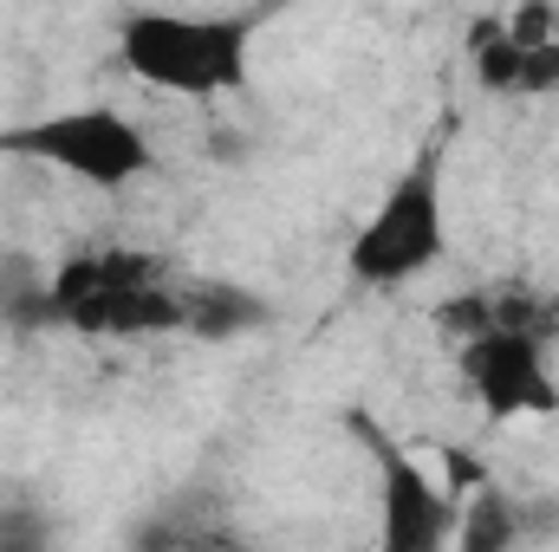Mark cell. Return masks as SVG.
Here are the masks:
<instances>
[{"label": "cell", "mask_w": 559, "mask_h": 552, "mask_svg": "<svg viewBox=\"0 0 559 552\" xmlns=\"http://www.w3.org/2000/svg\"><path fill=\"white\" fill-rule=\"evenodd\" d=\"M118 59L150 92L176 98H228L254 72V26L241 13H176L138 7L118 26Z\"/></svg>", "instance_id": "obj_1"}, {"label": "cell", "mask_w": 559, "mask_h": 552, "mask_svg": "<svg viewBox=\"0 0 559 552\" xmlns=\"http://www.w3.org/2000/svg\"><path fill=\"white\" fill-rule=\"evenodd\" d=\"M46 312L92 338H163L189 332V292L138 248H98L66 261L46 286Z\"/></svg>", "instance_id": "obj_2"}, {"label": "cell", "mask_w": 559, "mask_h": 552, "mask_svg": "<svg viewBox=\"0 0 559 552\" xmlns=\"http://www.w3.org/2000/svg\"><path fill=\"white\" fill-rule=\"evenodd\" d=\"M442 254H449V202H442V163L429 149L358 221V235L345 241V274L365 292H391L423 279Z\"/></svg>", "instance_id": "obj_3"}, {"label": "cell", "mask_w": 559, "mask_h": 552, "mask_svg": "<svg viewBox=\"0 0 559 552\" xmlns=\"http://www.w3.org/2000/svg\"><path fill=\"white\" fill-rule=\"evenodd\" d=\"M0 156L39 163L52 176L92 182V189H131L156 169V149L143 137V124L118 105H66L46 118L0 124Z\"/></svg>", "instance_id": "obj_4"}, {"label": "cell", "mask_w": 559, "mask_h": 552, "mask_svg": "<svg viewBox=\"0 0 559 552\" xmlns=\"http://www.w3.org/2000/svg\"><path fill=\"white\" fill-rule=\"evenodd\" d=\"M358 435H365V448H371V461H378V527H384V547L391 552L455 547V507H462V501L423 468L397 435L371 429L365 416H358Z\"/></svg>", "instance_id": "obj_5"}, {"label": "cell", "mask_w": 559, "mask_h": 552, "mask_svg": "<svg viewBox=\"0 0 559 552\" xmlns=\"http://www.w3.org/2000/svg\"><path fill=\"white\" fill-rule=\"evenodd\" d=\"M455 364H462V384L475 391V404L488 416H554L559 410L547 338H534V332L481 325V332L455 338Z\"/></svg>", "instance_id": "obj_6"}, {"label": "cell", "mask_w": 559, "mask_h": 552, "mask_svg": "<svg viewBox=\"0 0 559 552\" xmlns=\"http://www.w3.org/2000/svg\"><path fill=\"white\" fill-rule=\"evenodd\" d=\"M468 59H475V79L488 92H559V39L521 46L501 13L468 26Z\"/></svg>", "instance_id": "obj_7"}, {"label": "cell", "mask_w": 559, "mask_h": 552, "mask_svg": "<svg viewBox=\"0 0 559 552\" xmlns=\"http://www.w3.org/2000/svg\"><path fill=\"white\" fill-rule=\"evenodd\" d=\"M521 540V520L508 514V501L495 494V488H481L475 501H462L455 507V547L462 552H501Z\"/></svg>", "instance_id": "obj_8"}, {"label": "cell", "mask_w": 559, "mask_h": 552, "mask_svg": "<svg viewBox=\"0 0 559 552\" xmlns=\"http://www.w3.org/2000/svg\"><path fill=\"white\" fill-rule=\"evenodd\" d=\"M508 20V33L521 39V46H547V39H559V13L554 0H521L514 13H501Z\"/></svg>", "instance_id": "obj_9"}]
</instances>
